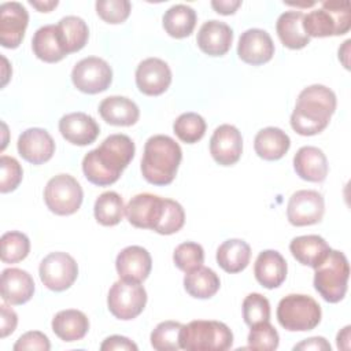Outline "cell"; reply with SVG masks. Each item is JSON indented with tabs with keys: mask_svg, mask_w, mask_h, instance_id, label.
Here are the masks:
<instances>
[{
	"mask_svg": "<svg viewBox=\"0 0 351 351\" xmlns=\"http://www.w3.org/2000/svg\"><path fill=\"white\" fill-rule=\"evenodd\" d=\"M134 143L126 134H111L82 159V171L86 180L97 186L117 182L122 171L134 158Z\"/></svg>",
	"mask_w": 351,
	"mask_h": 351,
	"instance_id": "6da1fadb",
	"label": "cell"
},
{
	"mask_svg": "<svg viewBox=\"0 0 351 351\" xmlns=\"http://www.w3.org/2000/svg\"><path fill=\"white\" fill-rule=\"evenodd\" d=\"M337 106L335 92L319 84L304 88L291 114V126L300 136L321 133L335 114Z\"/></svg>",
	"mask_w": 351,
	"mask_h": 351,
	"instance_id": "7a4b0ae2",
	"label": "cell"
},
{
	"mask_svg": "<svg viewBox=\"0 0 351 351\" xmlns=\"http://www.w3.org/2000/svg\"><path fill=\"white\" fill-rule=\"evenodd\" d=\"M182 151L174 138L166 134L149 137L141 158V174L152 185H169L176 178Z\"/></svg>",
	"mask_w": 351,
	"mask_h": 351,
	"instance_id": "3957f363",
	"label": "cell"
},
{
	"mask_svg": "<svg viewBox=\"0 0 351 351\" xmlns=\"http://www.w3.org/2000/svg\"><path fill=\"white\" fill-rule=\"evenodd\" d=\"M233 344V333L219 321L195 319L182 325L180 347L186 351H225Z\"/></svg>",
	"mask_w": 351,
	"mask_h": 351,
	"instance_id": "277c9868",
	"label": "cell"
},
{
	"mask_svg": "<svg viewBox=\"0 0 351 351\" xmlns=\"http://www.w3.org/2000/svg\"><path fill=\"white\" fill-rule=\"evenodd\" d=\"M314 288L328 303H339L347 293L350 265L341 251L330 250L328 256L314 269Z\"/></svg>",
	"mask_w": 351,
	"mask_h": 351,
	"instance_id": "5b68a950",
	"label": "cell"
},
{
	"mask_svg": "<svg viewBox=\"0 0 351 351\" xmlns=\"http://www.w3.org/2000/svg\"><path fill=\"white\" fill-rule=\"evenodd\" d=\"M351 27L350 1H322L321 8L303 16V29L308 37L346 34Z\"/></svg>",
	"mask_w": 351,
	"mask_h": 351,
	"instance_id": "8992f818",
	"label": "cell"
},
{
	"mask_svg": "<svg viewBox=\"0 0 351 351\" xmlns=\"http://www.w3.org/2000/svg\"><path fill=\"white\" fill-rule=\"evenodd\" d=\"M321 306L308 295H287L277 306L278 324L289 332L314 329L321 322Z\"/></svg>",
	"mask_w": 351,
	"mask_h": 351,
	"instance_id": "52a82bcc",
	"label": "cell"
},
{
	"mask_svg": "<svg viewBox=\"0 0 351 351\" xmlns=\"http://www.w3.org/2000/svg\"><path fill=\"white\" fill-rule=\"evenodd\" d=\"M84 192L80 182L70 174L52 177L44 189V202L56 215H71L82 204Z\"/></svg>",
	"mask_w": 351,
	"mask_h": 351,
	"instance_id": "ba28073f",
	"label": "cell"
},
{
	"mask_svg": "<svg viewBox=\"0 0 351 351\" xmlns=\"http://www.w3.org/2000/svg\"><path fill=\"white\" fill-rule=\"evenodd\" d=\"M147 303V291L140 282L118 280L112 284L107 295L110 313L122 321H129L140 315Z\"/></svg>",
	"mask_w": 351,
	"mask_h": 351,
	"instance_id": "9c48e42d",
	"label": "cell"
},
{
	"mask_svg": "<svg viewBox=\"0 0 351 351\" xmlns=\"http://www.w3.org/2000/svg\"><path fill=\"white\" fill-rule=\"evenodd\" d=\"M38 274L43 284L55 292L69 289L78 277V265L67 252H51L40 263Z\"/></svg>",
	"mask_w": 351,
	"mask_h": 351,
	"instance_id": "30bf717a",
	"label": "cell"
},
{
	"mask_svg": "<svg viewBox=\"0 0 351 351\" xmlns=\"http://www.w3.org/2000/svg\"><path fill=\"white\" fill-rule=\"evenodd\" d=\"M71 81L78 90L96 95L111 85L112 70L104 59L88 56L75 63L71 71Z\"/></svg>",
	"mask_w": 351,
	"mask_h": 351,
	"instance_id": "8fae6325",
	"label": "cell"
},
{
	"mask_svg": "<svg viewBox=\"0 0 351 351\" xmlns=\"http://www.w3.org/2000/svg\"><path fill=\"white\" fill-rule=\"evenodd\" d=\"M325 213L324 196L313 189L296 191L288 202L287 218L293 226L318 223Z\"/></svg>",
	"mask_w": 351,
	"mask_h": 351,
	"instance_id": "7c38bea8",
	"label": "cell"
},
{
	"mask_svg": "<svg viewBox=\"0 0 351 351\" xmlns=\"http://www.w3.org/2000/svg\"><path fill=\"white\" fill-rule=\"evenodd\" d=\"M165 208V197L152 193H138L133 196L125 207L128 221L140 229L155 230Z\"/></svg>",
	"mask_w": 351,
	"mask_h": 351,
	"instance_id": "4fadbf2b",
	"label": "cell"
},
{
	"mask_svg": "<svg viewBox=\"0 0 351 351\" xmlns=\"http://www.w3.org/2000/svg\"><path fill=\"white\" fill-rule=\"evenodd\" d=\"M29 23L26 8L18 1H8L0 5V44L4 48H18L25 37Z\"/></svg>",
	"mask_w": 351,
	"mask_h": 351,
	"instance_id": "5bb4252c",
	"label": "cell"
},
{
	"mask_svg": "<svg viewBox=\"0 0 351 351\" xmlns=\"http://www.w3.org/2000/svg\"><path fill=\"white\" fill-rule=\"evenodd\" d=\"M171 84V70L159 58H148L140 62L136 69V85L147 96H159Z\"/></svg>",
	"mask_w": 351,
	"mask_h": 351,
	"instance_id": "9a60e30c",
	"label": "cell"
},
{
	"mask_svg": "<svg viewBox=\"0 0 351 351\" xmlns=\"http://www.w3.org/2000/svg\"><path fill=\"white\" fill-rule=\"evenodd\" d=\"M243 152V137L233 125L218 126L210 138V154L221 166H232L239 162Z\"/></svg>",
	"mask_w": 351,
	"mask_h": 351,
	"instance_id": "2e32d148",
	"label": "cell"
},
{
	"mask_svg": "<svg viewBox=\"0 0 351 351\" xmlns=\"http://www.w3.org/2000/svg\"><path fill=\"white\" fill-rule=\"evenodd\" d=\"M239 58L248 64L267 63L274 55V44L270 34L262 29H248L241 33L237 44Z\"/></svg>",
	"mask_w": 351,
	"mask_h": 351,
	"instance_id": "e0dca14e",
	"label": "cell"
},
{
	"mask_svg": "<svg viewBox=\"0 0 351 351\" xmlns=\"http://www.w3.org/2000/svg\"><path fill=\"white\" fill-rule=\"evenodd\" d=\"M16 147L19 155L33 165H43L55 154V141L52 136L41 128H30L22 132Z\"/></svg>",
	"mask_w": 351,
	"mask_h": 351,
	"instance_id": "ac0fdd59",
	"label": "cell"
},
{
	"mask_svg": "<svg viewBox=\"0 0 351 351\" xmlns=\"http://www.w3.org/2000/svg\"><path fill=\"white\" fill-rule=\"evenodd\" d=\"M115 267L121 280L141 284L151 273L152 259L145 248L129 245L117 255Z\"/></svg>",
	"mask_w": 351,
	"mask_h": 351,
	"instance_id": "d6986e66",
	"label": "cell"
},
{
	"mask_svg": "<svg viewBox=\"0 0 351 351\" xmlns=\"http://www.w3.org/2000/svg\"><path fill=\"white\" fill-rule=\"evenodd\" d=\"M59 132L69 143L84 147L92 144L97 138L100 126L93 117L78 111L66 114L60 118Z\"/></svg>",
	"mask_w": 351,
	"mask_h": 351,
	"instance_id": "ffe728a7",
	"label": "cell"
},
{
	"mask_svg": "<svg viewBox=\"0 0 351 351\" xmlns=\"http://www.w3.org/2000/svg\"><path fill=\"white\" fill-rule=\"evenodd\" d=\"M233 41V30L232 27L221 21L211 19L204 22L196 37V43L202 52L210 56H222L225 55Z\"/></svg>",
	"mask_w": 351,
	"mask_h": 351,
	"instance_id": "44dd1931",
	"label": "cell"
},
{
	"mask_svg": "<svg viewBox=\"0 0 351 351\" xmlns=\"http://www.w3.org/2000/svg\"><path fill=\"white\" fill-rule=\"evenodd\" d=\"M1 298L8 304H23L34 293V281L32 276L22 269L8 267L1 273Z\"/></svg>",
	"mask_w": 351,
	"mask_h": 351,
	"instance_id": "7402d4cb",
	"label": "cell"
},
{
	"mask_svg": "<svg viewBox=\"0 0 351 351\" xmlns=\"http://www.w3.org/2000/svg\"><path fill=\"white\" fill-rule=\"evenodd\" d=\"M287 261L276 250H265L259 252L254 265L256 281L267 289L280 287L287 278Z\"/></svg>",
	"mask_w": 351,
	"mask_h": 351,
	"instance_id": "603a6c76",
	"label": "cell"
},
{
	"mask_svg": "<svg viewBox=\"0 0 351 351\" xmlns=\"http://www.w3.org/2000/svg\"><path fill=\"white\" fill-rule=\"evenodd\" d=\"M293 169L296 174L308 182H322L328 176V159L322 149L304 145L293 156Z\"/></svg>",
	"mask_w": 351,
	"mask_h": 351,
	"instance_id": "cb8c5ba5",
	"label": "cell"
},
{
	"mask_svg": "<svg viewBox=\"0 0 351 351\" xmlns=\"http://www.w3.org/2000/svg\"><path fill=\"white\" fill-rule=\"evenodd\" d=\"M32 48L34 55L47 63H56L67 56L58 25H45L36 30Z\"/></svg>",
	"mask_w": 351,
	"mask_h": 351,
	"instance_id": "d4e9b609",
	"label": "cell"
},
{
	"mask_svg": "<svg viewBox=\"0 0 351 351\" xmlns=\"http://www.w3.org/2000/svg\"><path fill=\"white\" fill-rule=\"evenodd\" d=\"M100 117L114 126H132L138 121L137 104L125 96H108L99 104Z\"/></svg>",
	"mask_w": 351,
	"mask_h": 351,
	"instance_id": "484cf974",
	"label": "cell"
},
{
	"mask_svg": "<svg viewBox=\"0 0 351 351\" xmlns=\"http://www.w3.org/2000/svg\"><path fill=\"white\" fill-rule=\"evenodd\" d=\"M330 247L324 237L318 234H306L292 239L289 251L302 265L315 269L330 252Z\"/></svg>",
	"mask_w": 351,
	"mask_h": 351,
	"instance_id": "4316f807",
	"label": "cell"
},
{
	"mask_svg": "<svg viewBox=\"0 0 351 351\" xmlns=\"http://www.w3.org/2000/svg\"><path fill=\"white\" fill-rule=\"evenodd\" d=\"M304 14L298 10L282 12L276 23L280 41L289 49H302L310 43V37L303 29Z\"/></svg>",
	"mask_w": 351,
	"mask_h": 351,
	"instance_id": "83f0119b",
	"label": "cell"
},
{
	"mask_svg": "<svg viewBox=\"0 0 351 351\" xmlns=\"http://www.w3.org/2000/svg\"><path fill=\"white\" fill-rule=\"evenodd\" d=\"M52 330L63 341L71 343L85 337L89 330L88 317L74 308L62 310L52 318Z\"/></svg>",
	"mask_w": 351,
	"mask_h": 351,
	"instance_id": "f1b7e54d",
	"label": "cell"
},
{
	"mask_svg": "<svg viewBox=\"0 0 351 351\" xmlns=\"http://www.w3.org/2000/svg\"><path fill=\"white\" fill-rule=\"evenodd\" d=\"M291 147L289 136L280 128L269 126L259 130L254 140L256 155L265 160L281 159Z\"/></svg>",
	"mask_w": 351,
	"mask_h": 351,
	"instance_id": "f546056e",
	"label": "cell"
},
{
	"mask_svg": "<svg viewBox=\"0 0 351 351\" xmlns=\"http://www.w3.org/2000/svg\"><path fill=\"white\" fill-rule=\"evenodd\" d=\"M251 259L250 245L240 239H229L217 250V263L226 273L243 271Z\"/></svg>",
	"mask_w": 351,
	"mask_h": 351,
	"instance_id": "4dcf8cb0",
	"label": "cell"
},
{
	"mask_svg": "<svg viewBox=\"0 0 351 351\" xmlns=\"http://www.w3.org/2000/svg\"><path fill=\"white\" fill-rule=\"evenodd\" d=\"M162 22L170 37L184 38L191 36L196 26V12L186 4H176L165 12Z\"/></svg>",
	"mask_w": 351,
	"mask_h": 351,
	"instance_id": "1f68e13d",
	"label": "cell"
},
{
	"mask_svg": "<svg viewBox=\"0 0 351 351\" xmlns=\"http://www.w3.org/2000/svg\"><path fill=\"white\" fill-rule=\"evenodd\" d=\"M221 287V281L218 274L210 269L200 266L184 277V288L185 291L196 299H208L213 298Z\"/></svg>",
	"mask_w": 351,
	"mask_h": 351,
	"instance_id": "d6a6232c",
	"label": "cell"
},
{
	"mask_svg": "<svg viewBox=\"0 0 351 351\" xmlns=\"http://www.w3.org/2000/svg\"><path fill=\"white\" fill-rule=\"evenodd\" d=\"M58 29L67 55L82 49L88 43L89 29L85 21L80 16L69 15L62 18L58 23Z\"/></svg>",
	"mask_w": 351,
	"mask_h": 351,
	"instance_id": "836d02e7",
	"label": "cell"
},
{
	"mask_svg": "<svg viewBox=\"0 0 351 351\" xmlns=\"http://www.w3.org/2000/svg\"><path fill=\"white\" fill-rule=\"evenodd\" d=\"M93 214L96 221L103 226L118 225L125 214V206L121 195L114 191L103 192L95 202Z\"/></svg>",
	"mask_w": 351,
	"mask_h": 351,
	"instance_id": "e575fe53",
	"label": "cell"
},
{
	"mask_svg": "<svg viewBox=\"0 0 351 351\" xmlns=\"http://www.w3.org/2000/svg\"><path fill=\"white\" fill-rule=\"evenodd\" d=\"M206 128L207 125L204 118L196 112H184L173 123L176 136L186 144H195L202 140L206 133Z\"/></svg>",
	"mask_w": 351,
	"mask_h": 351,
	"instance_id": "d590c367",
	"label": "cell"
},
{
	"mask_svg": "<svg viewBox=\"0 0 351 351\" xmlns=\"http://www.w3.org/2000/svg\"><path fill=\"white\" fill-rule=\"evenodd\" d=\"M1 261L4 263H16L23 261L30 251L29 237L18 230L5 232L1 239Z\"/></svg>",
	"mask_w": 351,
	"mask_h": 351,
	"instance_id": "8d00e7d4",
	"label": "cell"
},
{
	"mask_svg": "<svg viewBox=\"0 0 351 351\" xmlns=\"http://www.w3.org/2000/svg\"><path fill=\"white\" fill-rule=\"evenodd\" d=\"M182 324L177 321H163L151 333V346L158 351H177L180 347V332Z\"/></svg>",
	"mask_w": 351,
	"mask_h": 351,
	"instance_id": "74e56055",
	"label": "cell"
},
{
	"mask_svg": "<svg viewBox=\"0 0 351 351\" xmlns=\"http://www.w3.org/2000/svg\"><path fill=\"white\" fill-rule=\"evenodd\" d=\"M173 261H174V265L180 270L189 273V271L203 266V262H204L203 247L193 241L181 243L174 250Z\"/></svg>",
	"mask_w": 351,
	"mask_h": 351,
	"instance_id": "f35d334b",
	"label": "cell"
},
{
	"mask_svg": "<svg viewBox=\"0 0 351 351\" xmlns=\"http://www.w3.org/2000/svg\"><path fill=\"white\" fill-rule=\"evenodd\" d=\"M248 347L259 351H273L278 347L280 336L276 328L269 322H259L251 326L248 333Z\"/></svg>",
	"mask_w": 351,
	"mask_h": 351,
	"instance_id": "ab89813d",
	"label": "cell"
},
{
	"mask_svg": "<svg viewBox=\"0 0 351 351\" xmlns=\"http://www.w3.org/2000/svg\"><path fill=\"white\" fill-rule=\"evenodd\" d=\"M243 318L248 326L270 319L269 300L256 292L247 295L243 300Z\"/></svg>",
	"mask_w": 351,
	"mask_h": 351,
	"instance_id": "60d3db41",
	"label": "cell"
},
{
	"mask_svg": "<svg viewBox=\"0 0 351 351\" xmlns=\"http://www.w3.org/2000/svg\"><path fill=\"white\" fill-rule=\"evenodd\" d=\"M185 223V213L182 206L171 199H165V208L162 218L154 232L159 234H173L178 232Z\"/></svg>",
	"mask_w": 351,
	"mask_h": 351,
	"instance_id": "b9f144b4",
	"label": "cell"
},
{
	"mask_svg": "<svg viewBox=\"0 0 351 351\" xmlns=\"http://www.w3.org/2000/svg\"><path fill=\"white\" fill-rule=\"evenodd\" d=\"M23 177V170L19 162L7 155L0 156V192L8 193L18 188Z\"/></svg>",
	"mask_w": 351,
	"mask_h": 351,
	"instance_id": "7bdbcfd3",
	"label": "cell"
},
{
	"mask_svg": "<svg viewBox=\"0 0 351 351\" xmlns=\"http://www.w3.org/2000/svg\"><path fill=\"white\" fill-rule=\"evenodd\" d=\"M130 1L128 0H97L96 12L107 23H122L130 14Z\"/></svg>",
	"mask_w": 351,
	"mask_h": 351,
	"instance_id": "ee69618b",
	"label": "cell"
},
{
	"mask_svg": "<svg viewBox=\"0 0 351 351\" xmlns=\"http://www.w3.org/2000/svg\"><path fill=\"white\" fill-rule=\"evenodd\" d=\"M51 348V343L40 330H30L23 333L16 343L14 344V351H27V350H38V351H48Z\"/></svg>",
	"mask_w": 351,
	"mask_h": 351,
	"instance_id": "f6af8a7d",
	"label": "cell"
},
{
	"mask_svg": "<svg viewBox=\"0 0 351 351\" xmlns=\"http://www.w3.org/2000/svg\"><path fill=\"white\" fill-rule=\"evenodd\" d=\"M101 351H137V346L128 337L125 336H119V335H114L107 337L101 346H100Z\"/></svg>",
	"mask_w": 351,
	"mask_h": 351,
	"instance_id": "bcb514c9",
	"label": "cell"
},
{
	"mask_svg": "<svg viewBox=\"0 0 351 351\" xmlns=\"http://www.w3.org/2000/svg\"><path fill=\"white\" fill-rule=\"evenodd\" d=\"M1 318H0V337L4 339L8 335H11L18 324V315L7 304L0 306Z\"/></svg>",
	"mask_w": 351,
	"mask_h": 351,
	"instance_id": "7dc6e473",
	"label": "cell"
},
{
	"mask_svg": "<svg viewBox=\"0 0 351 351\" xmlns=\"http://www.w3.org/2000/svg\"><path fill=\"white\" fill-rule=\"evenodd\" d=\"M293 350H315V351H330V344L326 341L325 337L321 336H315V337H310L303 340L302 343L296 344L293 347Z\"/></svg>",
	"mask_w": 351,
	"mask_h": 351,
	"instance_id": "c3c4849f",
	"label": "cell"
},
{
	"mask_svg": "<svg viewBox=\"0 0 351 351\" xmlns=\"http://www.w3.org/2000/svg\"><path fill=\"white\" fill-rule=\"evenodd\" d=\"M241 5L240 0H214L211 1V7L222 15H232Z\"/></svg>",
	"mask_w": 351,
	"mask_h": 351,
	"instance_id": "681fc988",
	"label": "cell"
},
{
	"mask_svg": "<svg viewBox=\"0 0 351 351\" xmlns=\"http://www.w3.org/2000/svg\"><path fill=\"white\" fill-rule=\"evenodd\" d=\"M350 329H351V326L347 325L346 328L341 329V332L337 333L336 343H337L339 350H348L350 348Z\"/></svg>",
	"mask_w": 351,
	"mask_h": 351,
	"instance_id": "f907efd6",
	"label": "cell"
},
{
	"mask_svg": "<svg viewBox=\"0 0 351 351\" xmlns=\"http://www.w3.org/2000/svg\"><path fill=\"white\" fill-rule=\"evenodd\" d=\"M34 8H37L40 12H49L52 8H55L59 1L58 0H49V1H29Z\"/></svg>",
	"mask_w": 351,
	"mask_h": 351,
	"instance_id": "816d5d0a",
	"label": "cell"
},
{
	"mask_svg": "<svg viewBox=\"0 0 351 351\" xmlns=\"http://www.w3.org/2000/svg\"><path fill=\"white\" fill-rule=\"evenodd\" d=\"M350 44H351V40H347V41H344L343 47L339 48V59L341 60V63L344 64L346 69H350L348 59H347L348 58V52H350Z\"/></svg>",
	"mask_w": 351,
	"mask_h": 351,
	"instance_id": "f5cc1de1",
	"label": "cell"
}]
</instances>
